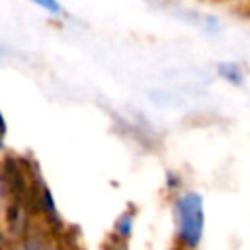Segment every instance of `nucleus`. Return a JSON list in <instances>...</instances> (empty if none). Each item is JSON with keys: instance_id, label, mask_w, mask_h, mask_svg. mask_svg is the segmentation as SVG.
<instances>
[{"instance_id": "1", "label": "nucleus", "mask_w": 250, "mask_h": 250, "mask_svg": "<svg viewBox=\"0 0 250 250\" xmlns=\"http://www.w3.org/2000/svg\"><path fill=\"white\" fill-rule=\"evenodd\" d=\"M174 217L178 238L186 248H197L203 238L205 211L197 191H182L174 199Z\"/></svg>"}, {"instance_id": "2", "label": "nucleus", "mask_w": 250, "mask_h": 250, "mask_svg": "<svg viewBox=\"0 0 250 250\" xmlns=\"http://www.w3.org/2000/svg\"><path fill=\"white\" fill-rule=\"evenodd\" d=\"M217 76L230 84V86H242L246 82V72H244V66L240 62H234V61H223L217 64Z\"/></svg>"}, {"instance_id": "3", "label": "nucleus", "mask_w": 250, "mask_h": 250, "mask_svg": "<svg viewBox=\"0 0 250 250\" xmlns=\"http://www.w3.org/2000/svg\"><path fill=\"white\" fill-rule=\"evenodd\" d=\"M35 6H39L41 10H45L51 16H61L62 14V6L59 4V0H29Z\"/></svg>"}]
</instances>
